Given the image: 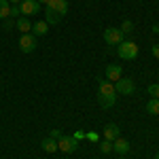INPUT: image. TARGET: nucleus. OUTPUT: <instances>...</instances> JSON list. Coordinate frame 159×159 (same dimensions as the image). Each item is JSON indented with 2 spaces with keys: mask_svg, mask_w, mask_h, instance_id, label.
Instances as JSON below:
<instances>
[{
  "mask_svg": "<svg viewBox=\"0 0 159 159\" xmlns=\"http://www.w3.org/2000/svg\"><path fill=\"white\" fill-rule=\"evenodd\" d=\"M117 102V89L110 81H100L98 85V104L102 108H112Z\"/></svg>",
  "mask_w": 159,
  "mask_h": 159,
  "instance_id": "obj_1",
  "label": "nucleus"
},
{
  "mask_svg": "<svg viewBox=\"0 0 159 159\" xmlns=\"http://www.w3.org/2000/svg\"><path fill=\"white\" fill-rule=\"evenodd\" d=\"M117 53L121 60H136L138 57V45L132 40H123L117 45Z\"/></svg>",
  "mask_w": 159,
  "mask_h": 159,
  "instance_id": "obj_2",
  "label": "nucleus"
},
{
  "mask_svg": "<svg viewBox=\"0 0 159 159\" xmlns=\"http://www.w3.org/2000/svg\"><path fill=\"white\" fill-rule=\"evenodd\" d=\"M57 148L70 155V153H74V151L79 148V140H76L74 136H66V134H61L60 138H57Z\"/></svg>",
  "mask_w": 159,
  "mask_h": 159,
  "instance_id": "obj_3",
  "label": "nucleus"
},
{
  "mask_svg": "<svg viewBox=\"0 0 159 159\" xmlns=\"http://www.w3.org/2000/svg\"><path fill=\"white\" fill-rule=\"evenodd\" d=\"M123 36H125V34H123L119 28H106V30H104V43L110 45V47H117L119 43H123V40H125Z\"/></svg>",
  "mask_w": 159,
  "mask_h": 159,
  "instance_id": "obj_4",
  "label": "nucleus"
},
{
  "mask_svg": "<svg viewBox=\"0 0 159 159\" xmlns=\"http://www.w3.org/2000/svg\"><path fill=\"white\" fill-rule=\"evenodd\" d=\"M115 89H117V93H121V96H132L136 91V85L132 79H127V76H121L119 81H115Z\"/></svg>",
  "mask_w": 159,
  "mask_h": 159,
  "instance_id": "obj_5",
  "label": "nucleus"
},
{
  "mask_svg": "<svg viewBox=\"0 0 159 159\" xmlns=\"http://www.w3.org/2000/svg\"><path fill=\"white\" fill-rule=\"evenodd\" d=\"M19 11H21V17H32V15H36L40 13V2L36 0H21L19 2Z\"/></svg>",
  "mask_w": 159,
  "mask_h": 159,
  "instance_id": "obj_6",
  "label": "nucleus"
},
{
  "mask_svg": "<svg viewBox=\"0 0 159 159\" xmlns=\"http://www.w3.org/2000/svg\"><path fill=\"white\" fill-rule=\"evenodd\" d=\"M36 36L30 32V34H21V38H19V51L21 53H34L36 51Z\"/></svg>",
  "mask_w": 159,
  "mask_h": 159,
  "instance_id": "obj_7",
  "label": "nucleus"
},
{
  "mask_svg": "<svg viewBox=\"0 0 159 159\" xmlns=\"http://www.w3.org/2000/svg\"><path fill=\"white\" fill-rule=\"evenodd\" d=\"M102 136H104V140H117L119 136H121V129H119V125L117 123H108L104 129H102Z\"/></svg>",
  "mask_w": 159,
  "mask_h": 159,
  "instance_id": "obj_8",
  "label": "nucleus"
},
{
  "mask_svg": "<svg viewBox=\"0 0 159 159\" xmlns=\"http://www.w3.org/2000/svg\"><path fill=\"white\" fill-rule=\"evenodd\" d=\"M123 76V70L119 64H108L106 66V81H110V83H115V81H119Z\"/></svg>",
  "mask_w": 159,
  "mask_h": 159,
  "instance_id": "obj_9",
  "label": "nucleus"
},
{
  "mask_svg": "<svg viewBox=\"0 0 159 159\" xmlns=\"http://www.w3.org/2000/svg\"><path fill=\"white\" fill-rule=\"evenodd\" d=\"M47 7H49L53 13H57L60 17H64V15L68 13V0H51Z\"/></svg>",
  "mask_w": 159,
  "mask_h": 159,
  "instance_id": "obj_10",
  "label": "nucleus"
},
{
  "mask_svg": "<svg viewBox=\"0 0 159 159\" xmlns=\"http://www.w3.org/2000/svg\"><path fill=\"white\" fill-rule=\"evenodd\" d=\"M112 151H115L117 155H127V153H129V142L119 136L117 140H112Z\"/></svg>",
  "mask_w": 159,
  "mask_h": 159,
  "instance_id": "obj_11",
  "label": "nucleus"
},
{
  "mask_svg": "<svg viewBox=\"0 0 159 159\" xmlns=\"http://www.w3.org/2000/svg\"><path fill=\"white\" fill-rule=\"evenodd\" d=\"M15 28H17L21 34H30V32H32V21H30L28 17H17V19H15Z\"/></svg>",
  "mask_w": 159,
  "mask_h": 159,
  "instance_id": "obj_12",
  "label": "nucleus"
},
{
  "mask_svg": "<svg viewBox=\"0 0 159 159\" xmlns=\"http://www.w3.org/2000/svg\"><path fill=\"white\" fill-rule=\"evenodd\" d=\"M40 148H43L45 153H55V151H60V148H57V140L51 138V136H47V138L40 142Z\"/></svg>",
  "mask_w": 159,
  "mask_h": 159,
  "instance_id": "obj_13",
  "label": "nucleus"
},
{
  "mask_svg": "<svg viewBox=\"0 0 159 159\" xmlns=\"http://www.w3.org/2000/svg\"><path fill=\"white\" fill-rule=\"evenodd\" d=\"M49 32V24L47 21H34L32 24V34L34 36H45Z\"/></svg>",
  "mask_w": 159,
  "mask_h": 159,
  "instance_id": "obj_14",
  "label": "nucleus"
},
{
  "mask_svg": "<svg viewBox=\"0 0 159 159\" xmlns=\"http://www.w3.org/2000/svg\"><path fill=\"white\" fill-rule=\"evenodd\" d=\"M60 19H61V17L57 15V13H53L49 7H45V21H47L49 25H57V24H60Z\"/></svg>",
  "mask_w": 159,
  "mask_h": 159,
  "instance_id": "obj_15",
  "label": "nucleus"
},
{
  "mask_svg": "<svg viewBox=\"0 0 159 159\" xmlns=\"http://www.w3.org/2000/svg\"><path fill=\"white\" fill-rule=\"evenodd\" d=\"M147 112L153 115V117H159V100L157 98H151L147 102Z\"/></svg>",
  "mask_w": 159,
  "mask_h": 159,
  "instance_id": "obj_16",
  "label": "nucleus"
},
{
  "mask_svg": "<svg viewBox=\"0 0 159 159\" xmlns=\"http://www.w3.org/2000/svg\"><path fill=\"white\" fill-rule=\"evenodd\" d=\"M11 17V2L9 0H0V21Z\"/></svg>",
  "mask_w": 159,
  "mask_h": 159,
  "instance_id": "obj_17",
  "label": "nucleus"
},
{
  "mask_svg": "<svg viewBox=\"0 0 159 159\" xmlns=\"http://www.w3.org/2000/svg\"><path fill=\"white\" fill-rule=\"evenodd\" d=\"M119 30H121L123 34H132V32H134V21H129V19H125V21L121 24V28H119Z\"/></svg>",
  "mask_w": 159,
  "mask_h": 159,
  "instance_id": "obj_18",
  "label": "nucleus"
},
{
  "mask_svg": "<svg viewBox=\"0 0 159 159\" xmlns=\"http://www.w3.org/2000/svg\"><path fill=\"white\" fill-rule=\"evenodd\" d=\"M2 28H4L7 32H9V30H13V28H15V19H13V17H7V19H2Z\"/></svg>",
  "mask_w": 159,
  "mask_h": 159,
  "instance_id": "obj_19",
  "label": "nucleus"
},
{
  "mask_svg": "<svg viewBox=\"0 0 159 159\" xmlns=\"http://www.w3.org/2000/svg\"><path fill=\"white\" fill-rule=\"evenodd\" d=\"M100 151H102L104 155H106V153H110V151H112V142H110V140H102V144H100Z\"/></svg>",
  "mask_w": 159,
  "mask_h": 159,
  "instance_id": "obj_20",
  "label": "nucleus"
},
{
  "mask_svg": "<svg viewBox=\"0 0 159 159\" xmlns=\"http://www.w3.org/2000/svg\"><path fill=\"white\" fill-rule=\"evenodd\" d=\"M147 91H148V96H151V98H157L159 100V85H148Z\"/></svg>",
  "mask_w": 159,
  "mask_h": 159,
  "instance_id": "obj_21",
  "label": "nucleus"
},
{
  "mask_svg": "<svg viewBox=\"0 0 159 159\" xmlns=\"http://www.w3.org/2000/svg\"><path fill=\"white\" fill-rule=\"evenodd\" d=\"M11 17H13V19L21 17V11H19V4H11Z\"/></svg>",
  "mask_w": 159,
  "mask_h": 159,
  "instance_id": "obj_22",
  "label": "nucleus"
},
{
  "mask_svg": "<svg viewBox=\"0 0 159 159\" xmlns=\"http://www.w3.org/2000/svg\"><path fill=\"white\" fill-rule=\"evenodd\" d=\"M151 51H153V55H155V57L159 60V43H155V45L151 47Z\"/></svg>",
  "mask_w": 159,
  "mask_h": 159,
  "instance_id": "obj_23",
  "label": "nucleus"
},
{
  "mask_svg": "<svg viewBox=\"0 0 159 159\" xmlns=\"http://www.w3.org/2000/svg\"><path fill=\"white\" fill-rule=\"evenodd\" d=\"M60 136H61V132H60V129H51V138H55V140H57Z\"/></svg>",
  "mask_w": 159,
  "mask_h": 159,
  "instance_id": "obj_24",
  "label": "nucleus"
},
{
  "mask_svg": "<svg viewBox=\"0 0 159 159\" xmlns=\"http://www.w3.org/2000/svg\"><path fill=\"white\" fill-rule=\"evenodd\" d=\"M153 34H159V25H157V24L153 25Z\"/></svg>",
  "mask_w": 159,
  "mask_h": 159,
  "instance_id": "obj_25",
  "label": "nucleus"
},
{
  "mask_svg": "<svg viewBox=\"0 0 159 159\" xmlns=\"http://www.w3.org/2000/svg\"><path fill=\"white\" fill-rule=\"evenodd\" d=\"M36 2H40V4H45V7H47V4H49L51 0H36Z\"/></svg>",
  "mask_w": 159,
  "mask_h": 159,
  "instance_id": "obj_26",
  "label": "nucleus"
},
{
  "mask_svg": "<svg viewBox=\"0 0 159 159\" xmlns=\"http://www.w3.org/2000/svg\"><path fill=\"white\" fill-rule=\"evenodd\" d=\"M9 2H11V4H19L21 0H9Z\"/></svg>",
  "mask_w": 159,
  "mask_h": 159,
  "instance_id": "obj_27",
  "label": "nucleus"
},
{
  "mask_svg": "<svg viewBox=\"0 0 159 159\" xmlns=\"http://www.w3.org/2000/svg\"><path fill=\"white\" fill-rule=\"evenodd\" d=\"M155 159H159V151H157V153H155Z\"/></svg>",
  "mask_w": 159,
  "mask_h": 159,
  "instance_id": "obj_28",
  "label": "nucleus"
},
{
  "mask_svg": "<svg viewBox=\"0 0 159 159\" xmlns=\"http://www.w3.org/2000/svg\"><path fill=\"white\" fill-rule=\"evenodd\" d=\"M157 13H159V11H157Z\"/></svg>",
  "mask_w": 159,
  "mask_h": 159,
  "instance_id": "obj_29",
  "label": "nucleus"
}]
</instances>
